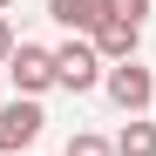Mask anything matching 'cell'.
<instances>
[{"label":"cell","instance_id":"cell-1","mask_svg":"<svg viewBox=\"0 0 156 156\" xmlns=\"http://www.w3.org/2000/svg\"><path fill=\"white\" fill-rule=\"evenodd\" d=\"M102 75H109V61L95 55V41H88V34H68V41L55 48V82H61L68 95H95V88H102Z\"/></svg>","mask_w":156,"mask_h":156},{"label":"cell","instance_id":"cell-2","mask_svg":"<svg viewBox=\"0 0 156 156\" xmlns=\"http://www.w3.org/2000/svg\"><path fill=\"white\" fill-rule=\"evenodd\" d=\"M7 75H14V95H27V102H41L48 88H61L55 82V48H41V41H20L7 55Z\"/></svg>","mask_w":156,"mask_h":156},{"label":"cell","instance_id":"cell-3","mask_svg":"<svg viewBox=\"0 0 156 156\" xmlns=\"http://www.w3.org/2000/svg\"><path fill=\"white\" fill-rule=\"evenodd\" d=\"M102 88H109V102L122 115H149V102H156V75L143 61H115L109 75H102Z\"/></svg>","mask_w":156,"mask_h":156},{"label":"cell","instance_id":"cell-4","mask_svg":"<svg viewBox=\"0 0 156 156\" xmlns=\"http://www.w3.org/2000/svg\"><path fill=\"white\" fill-rule=\"evenodd\" d=\"M41 129H48V109H41V102H27V95L0 102V156L34 149V143H41Z\"/></svg>","mask_w":156,"mask_h":156},{"label":"cell","instance_id":"cell-5","mask_svg":"<svg viewBox=\"0 0 156 156\" xmlns=\"http://www.w3.org/2000/svg\"><path fill=\"white\" fill-rule=\"evenodd\" d=\"M88 41H95V55L115 68V61H136V48H143V27H136V20H115V14H109V20H102Z\"/></svg>","mask_w":156,"mask_h":156},{"label":"cell","instance_id":"cell-6","mask_svg":"<svg viewBox=\"0 0 156 156\" xmlns=\"http://www.w3.org/2000/svg\"><path fill=\"white\" fill-rule=\"evenodd\" d=\"M48 20L68 27V34H95L109 20V0H48Z\"/></svg>","mask_w":156,"mask_h":156},{"label":"cell","instance_id":"cell-7","mask_svg":"<svg viewBox=\"0 0 156 156\" xmlns=\"http://www.w3.org/2000/svg\"><path fill=\"white\" fill-rule=\"evenodd\" d=\"M115 156H156V122L129 115V122L115 129Z\"/></svg>","mask_w":156,"mask_h":156},{"label":"cell","instance_id":"cell-8","mask_svg":"<svg viewBox=\"0 0 156 156\" xmlns=\"http://www.w3.org/2000/svg\"><path fill=\"white\" fill-rule=\"evenodd\" d=\"M68 156H115V143L95 136V129H75V136H68Z\"/></svg>","mask_w":156,"mask_h":156},{"label":"cell","instance_id":"cell-9","mask_svg":"<svg viewBox=\"0 0 156 156\" xmlns=\"http://www.w3.org/2000/svg\"><path fill=\"white\" fill-rule=\"evenodd\" d=\"M149 7H156V0H109V14H115V20H136V27L149 20Z\"/></svg>","mask_w":156,"mask_h":156},{"label":"cell","instance_id":"cell-10","mask_svg":"<svg viewBox=\"0 0 156 156\" xmlns=\"http://www.w3.org/2000/svg\"><path fill=\"white\" fill-rule=\"evenodd\" d=\"M14 48H20V41H14V20L0 14V68H7V55H14Z\"/></svg>","mask_w":156,"mask_h":156},{"label":"cell","instance_id":"cell-11","mask_svg":"<svg viewBox=\"0 0 156 156\" xmlns=\"http://www.w3.org/2000/svg\"><path fill=\"white\" fill-rule=\"evenodd\" d=\"M7 7H14V0H0V14H7Z\"/></svg>","mask_w":156,"mask_h":156}]
</instances>
